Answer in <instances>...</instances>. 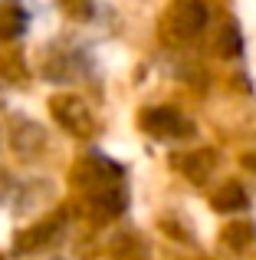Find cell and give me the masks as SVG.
<instances>
[{
	"mask_svg": "<svg viewBox=\"0 0 256 260\" xmlns=\"http://www.w3.org/2000/svg\"><path fill=\"white\" fill-rule=\"evenodd\" d=\"M26 26V13L17 10V7H10V10H4V17H0V37H20Z\"/></svg>",
	"mask_w": 256,
	"mask_h": 260,
	"instance_id": "cell-8",
	"label": "cell"
},
{
	"mask_svg": "<svg viewBox=\"0 0 256 260\" xmlns=\"http://www.w3.org/2000/svg\"><path fill=\"white\" fill-rule=\"evenodd\" d=\"M220 53H224V56H240V53H243V37H240V26L233 23V20L224 26V33H220Z\"/></svg>",
	"mask_w": 256,
	"mask_h": 260,
	"instance_id": "cell-7",
	"label": "cell"
},
{
	"mask_svg": "<svg viewBox=\"0 0 256 260\" xmlns=\"http://www.w3.org/2000/svg\"><path fill=\"white\" fill-rule=\"evenodd\" d=\"M141 128H145L151 139H161V142H174V139H187L194 132V122L187 119L184 112L171 106H154L148 112H141Z\"/></svg>",
	"mask_w": 256,
	"mask_h": 260,
	"instance_id": "cell-2",
	"label": "cell"
},
{
	"mask_svg": "<svg viewBox=\"0 0 256 260\" xmlns=\"http://www.w3.org/2000/svg\"><path fill=\"white\" fill-rule=\"evenodd\" d=\"M210 204H214V211H220V214H233V211H246L250 198H246V191L240 188L237 181H227L224 188L210 198Z\"/></svg>",
	"mask_w": 256,
	"mask_h": 260,
	"instance_id": "cell-4",
	"label": "cell"
},
{
	"mask_svg": "<svg viewBox=\"0 0 256 260\" xmlns=\"http://www.w3.org/2000/svg\"><path fill=\"white\" fill-rule=\"evenodd\" d=\"M53 115L59 119V125H66L72 135H89L96 128V119H92L89 106L76 95H59L53 99Z\"/></svg>",
	"mask_w": 256,
	"mask_h": 260,
	"instance_id": "cell-3",
	"label": "cell"
},
{
	"mask_svg": "<svg viewBox=\"0 0 256 260\" xmlns=\"http://www.w3.org/2000/svg\"><path fill=\"white\" fill-rule=\"evenodd\" d=\"M187 158L191 161H181V172L191 178V181H204V178L214 172V165H217L214 152H204V161H197V155H187Z\"/></svg>",
	"mask_w": 256,
	"mask_h": 260,
	"instance_id": "cell-6",
	"label": "cell"
},
{
	"mask_svg": "<svg viewBox=\"0 0 256 260\" xmlns=\"http://www.w3.org/2000/svg\"><path fill=\"white\" fill-rule=\"evenodd\" d=\"M253 237H256V228H253L250 221H237V224H230V228L224 231V241L230 244L233 250L250 247V244H253Z\"/></svg>",
	"mask_w": 256,
	"mask_h": 260,
	"instance_id": "cell-5",
	"label": "cell"
},
{
	"mask_svg": "<svg viewBox=\"0 0 256 260\" xmlns=\"http://www.w3.org/2000/svg\"><path fill=\"white\" fill-rule=\"evenodd\" d=\"M243 165L250 168V172H256V152H253V155H246V158H243Z\"/></svg>",
	"mask_w": 256,
	"mask_h": 260,
	"instance_id": "cell-9",
	"label": "cell"
},
{
	"mask_svg": "<svg viewBox=\"0 0 256 260\" xmlns=\"http://www.w3.org/2000/svg\"><path fill=\"white\" fill-rule=\"evenodd\" d=\"M207 26V4L204 0H174L164 13V30L171 40L187 43Z\"/></svg>",
	"mask_w": 256,
	"mask_h": 260,
	"instance_id": "cell-1",
	"label": "cell"
}]
</instances>
